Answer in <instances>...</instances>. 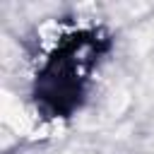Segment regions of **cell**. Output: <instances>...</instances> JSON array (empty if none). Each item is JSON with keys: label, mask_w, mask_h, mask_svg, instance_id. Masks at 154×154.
<instances>
[{"label": "cell", "mask_w": 154, "mask_h": 154, "mask_svg": "<svg viewBox=\"0 0 154 154\" xmlns=\"http://www.w3.org/2000/svg\"><path fill=\"white\" fill-rule=\"evenodd\" d=\"M99 43L101 38H96V34L67 36L43 65L38 75L36 99H41V103L53 116H63L77 108L89 70L96 63Z\"/></svg>", "instance_id": "1"}]
</instances>
